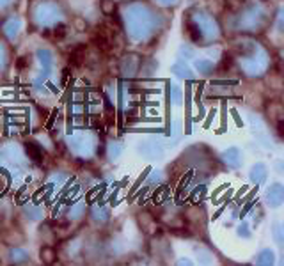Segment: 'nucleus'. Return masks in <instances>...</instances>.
I'll return each instance as SVG.
<instances>
[{
  "instance_id": "nucleus-9",
  "label": "nucleus",
  "mask_w": 284,
  "mask_h": 266,
  "mask_svg": "<svg viewBox=\"0 0 284 266\" xmlns=\"http://www.w3.org/2000/svg\"><path fill=\"white\" fill-rule=\"evenodd\" d=\"M75 27H77L78 30H85V23L80 20V18H77V20H75Z\"/></svg>"
},
{
  "instance_id": "nucleus-5",
  "label": "nucleus",
  "mask_w": 284,
  "mask_h": 266,
  "mask_svg": "<svg viewBox=\"0 0 284 266\" xmlns=\"http://www.w3.org/2000/svg\"><path fill=\"white\" fill-rule=\"evenodd\" d=\"M187 28H188V30H187L188 36H190L192 39H194V41H199V39H201V34L197 32V27H195L194 23H190V21H188V23H187Z\"/></svg>"
},
{
  "instance_id": "nucleus-3",
  "label": "nucleus",
  "mask_w": 284,
  "mask_h": 266,
  "mask_svg": "<svg viewBox=\"0 0 284 266\" xmlns=\"http://www.w3.org/2000/svg\"><path fill=\"white\" fill-rule=\"evenodd\" d=\"M52 36L55 37V39H64L66 37V25L64 23H59V25H55L53 27V30H52Z\"/></svg>"
},
{
  "instance_id": "nucleus-4",
  "label": "nucleus",
  "mask_w": 284,
  "mask_h": 266,
  "mask_svg": "<svg viewBox=\"0 0 284 266\" xmlns=\"http://www.w3.org/2000/svg\"><path fill=\"white\" fill-rule=\"evenodd\" d=\"M25 147H27V151L30 153V156H32L34 160H39L41 149L36 145V142H27V144H25Z\"/></svg>"
},
{
  "instance_id": "nucleus-6",
  "label": "nucleus",
  "mask_w": 284,
  "mask_h": 266,
  "mask_svg": "<svg viewBox=\"0 0 284 266\" xmlns=\"http://www.w3.org/2000/svg\"><path fill=\"white\" fill-rule=\"evenodd\" d=\"M53 256H55V252H53L52 249H43V250H41V259H43L45 263H52Z\"/></svg>"
},
{
  "instance_id": "nucleus-1",
  "label": "nucleus",
  "mask_w": 284,
  "mask_h": 266,
  "mask_svg": "<svg viewBox=\"0 0 284 266\" xmlns=\"http://www.w3.org/2000/svg\"><path fill=\"white\" fill-rule=\"evenodd\" d=\"M84 59H85V44H78L77 48L71 52V55H69V61H71L73 66H80L84 62Z\"/></svg>"
},
{
  "instance_id": "nucleus-2",
  "label": "nucleus",
  "mask_w": 284,
  "mask_h": 266,
  "mask_svg": "<svg viewBox=\"0 0 284 266\" xmlns=\"http://www.w3.org/2000/svg\"><path fill=\"white\" fill-rule=\"evenodd\" d=\"M102 12L105 16H112L114 12H116V4H114L112 0H103L102 2Z\"/></svg>"
},
{
  "instance_id": "nucleus-7",
  "label": "nucleus",
  "mask_w": 284,
  "mask_h": 266,
  "mask_svg": "<svg viewBox=\"0 0 284 266\" xmlns=\"http://www.w3.org/2000/svg\"><path fill=\"white\" fill-rule=\"evenodd\" d=\"M231 64H233V57L226 53V55L222 57V62H220L219 69H229V68H231Z\"/></svg>"
},
{
  "instance_id": "nucleus-8",
  "label": "nucleus",
  "mask_w": 284,
  "mask_h": 266,
  "mask_svg": "<svg viewBox=\"0 0 284 266\" xmlns=\"http://www.w3.org/2000/svg\"><path fill=\"white\" fill-rule=\"evenodd\" d=\"M30 64V61H28L27 57H20V61H18V68H23V66H28Z\"/></svg>"
}]
</instances>
